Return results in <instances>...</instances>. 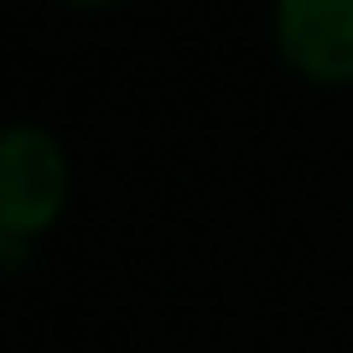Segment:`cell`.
<instances>
[{"mask_svg": "<svg viewBox=\"0 0 353 353\" xmlns=\"http://www.w3.org/2000/svg\"><path fill=\"white\" fill-rule=\"evenodd\" d=\"M73 188V166L52 130L42 125H0V239L32 244L57 229Z\"/></svg>", "mask_w": 353, "mask_h": 353, "instance_id": "obj_1", "label": "cell"}, {"mask_svg": "<svg viewBox=\"0 0 353 353\" xmlns=\"http://www.w3.org/2000/svg\"><path fill=\"white\" fill-rule=\"evenodd\" d=\"M270 37L286 68L307 83H353V0H276Z\"/></svg>", "mask_w": 353, "mask_h": 353, "instance_id": "obj_2", "label": "cell"}, {"mask_svg": "<svg viewBox=\"0 0 353 353\" xmlns=\"http://www.w3.org/2000/svg\"><path fill=\"white\" fill-rule=\"evenodd\" d=\"M6 250H16V244H6V239H0V254H6Z\"/></svg>", "mask_w": 353, "mask_h": 353, "instance_id": "obj_4", "label": "cell"}, {"mask_svg": "<svg viewBox=\"0 0 353 353\" xmlns=\"http://www.w3.org/2000/svg\"><path fill=\"white\" fill-rule=\"evenodd\" d=\"M68 6H125V0H68Z\"/></svg>", "mask_w": 353, "mask_h": 353, "instance_id": "obj_3", "label": "cell"}]
</instances>
